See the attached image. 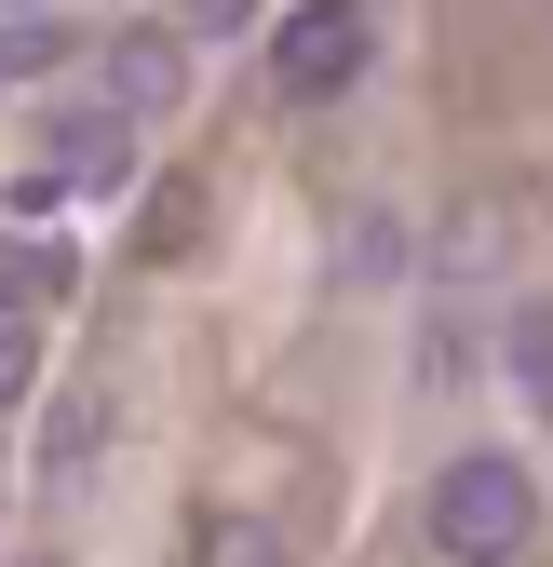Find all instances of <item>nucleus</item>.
Returning <instances> with one entry per match:
<instances>
[{
    "label": "nucleus",
    "instance_id": "nucleus-9",
    "mask_svg": "<svg viewBox=\"0 0 553 567\" xmlns=\"http://www.w3.org/2000/svg\"><path fill=\"white\" fill-rule=\"evenodd\" d=\"M513 379H526V405L553 419V311H526V324H513Z\"/></svg>",
    "mask_w": 553,
    "mask_h": 567
},
{
    "label": "nucleus",
    "instance_id": "nucleus-8",
    "mask_svg": "<svg viewBox=\"0 0 553 567\" xmlns=\"http://www.w3.org/2000/svg\"><path fill=\"white\" fill-rule=\"evenodd\" d=\"M95 433H108V392H67L54 405V473H95Z\"/></svg>",
    "mask_w": 553,
    "mask_h": 567
},
{
    "label": "nucleus",
    "instance_id": "nucleus-11",
    "mask_svg": "<svg viewBox=\"0 0 553 567\" xmlns=\"http://www.w3.org/2000/svg\"><path fill=\"white\" fill-rule=\"evenodd\" d=\"M176 14H189L202 41H230V28H257V0H176Z\"/></svg>",
    "mask_w": 553,
    "mask_h": 567
},
{
    "label": "nucleus",
    "instance_id": "nucleus-6",
    "mask_svg": "<svg viewBox=\"0 0 553 567\" xmlns=\"http://www.w3.org/2000/svg\"><path fill=\"white\" fill-rule=\"evenodd\" d=\"M189 244H202V176H163V189H149V217H135V257L163 270V257H189Z\"/></svg>",
    "mask_w": 553,
    "mask_h": 567
},
{
    "label": "nucleus",
    "instance_id": "nucleus-10",
    "mask_svg": "<svg viewBox=\"0 0 553 567\" xmlns=\"http://www.w3.org/2000/svg\"><path fill=\"white\" fill-rule=\"evenodd\" d=\"M41 392V324H0V405Z\"/></svg>",
    "mask_w": 553,
    "mask_h": 567
},
{
    "label": "nucleus",
    "instance_id": "nucleus-3",
    "mask_svg": "<svg viewBox=\"0 0 553 567\" xmlns=\"http://www.w3.org/2000/svg\"><path fill=\"white\" fill-rule=\"evenodd\" d=\"M122 176H135V135H122L108 109H54L41 163L14 176V217H41V203H67V189H122Z\"/></svg>",
    "mask_w": 553,
    "mask_h": 567
},
{
    "label": "nucleus",
    "instance_id": "nucleus-7",
    "mask_svg": "<svg viewBox=\"0 0 553 567\" xmlns=\"http://www.w3.org/2000/svg\"><path fill=\"white\" fill-rule=\"evenodd\" d=\"M202 567H284V527H257V514H217V527H202Z\"/></svg>",
    "mask_w": 553,
    "mask_h": 567
},
{
    "label": "nucleus",
    "instance_id": "nucleus-5",
    "mask_svg": "<svg viewBox=\"0 0 553 567\" xmlns=\"http://www.w3.org/2000/svg\"><path fill=\"white\" fill-rule=\"evenodd\" d=\"M67 284H82V270H67V244L14 230V244H0V324H28V311H67Z\"/></svg>",
    "mask_w": 553,
    "mask_h": 567
},
{
    "label": "nucleus",
    "instance_id": "nucleus-1",
    "mask_svg": "<svg viewBox=\"0 0 553 567\" xmlns=\"http://www.w3.org/2000/svg\"><path fill=\"white\" fill-rule=\"evenodd\" d=\"M526 540H540L526 460H513V446H459V460L432 473V554H446V567H526Z\"/></svg>",
    "mask_w": 553,
    "mask_h": 567
},
{
    "label": "nucleus",
    "instance_id": "nucleus-4",
    "mask_svg": "<svg viewBox=\"0 0 553 567\" xmlns=\"http://www.w3.org/2000/svg\"><path fill=\"white\" fill-rule=\"evenodd\" d=\"M176 95H189V54H176L163 28H122V41H108V95H95V109H108V122H163Z\"/></svg>",
    "mask_w": 553,
    "mask_h": 567
},
{
    "label": "nucleus",
    "instance_id": "nucleus-2",
    "mask_svg": "<svg viewBox=\"0 0 553 567\" xmlns=\"http://www.w3.org/2000/svg\"><path fill=\"white\" fill-rule=\"evenodd\" d=\"M365 54H378V14H365V0H298V14H270V95L324 109V95L365 82Z\"/></svg>",
    "mask_w": 553,
    "mask_h": 567
}]
</instances>
